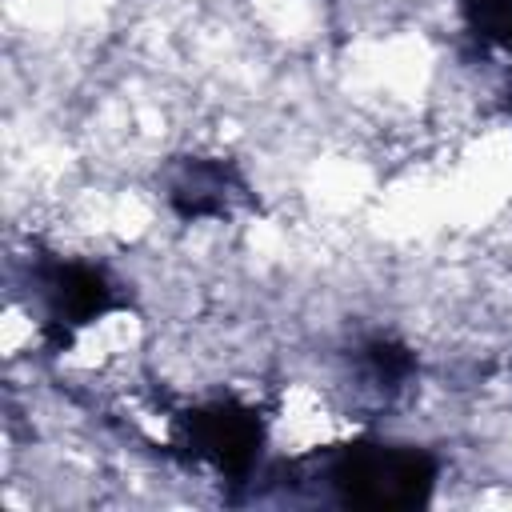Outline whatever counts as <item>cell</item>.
Returning a JSON list of instances; mask_svg holds the SVG:
<instances>
[{
    "label": "cell",
    "mask_w": 512,
    "mask_h": 512,
    "mask_svg": "<svg viewBox=\"0 0 512 512\" xmlns=\"http://www.w3.org/2000/svg\"><path fill=\"white\" fill-rule=\"evenodd\" d=\"M440 460L420 444L352 440L316 460L308 480H320L336 504L348 508H416L428 504Z\"/></svg>",
    "instance_id": "1"
},
{
    "label": "cell",
    "mask_w": 512,
    "mask_h": 512,
    "mask_svg": "<svg viewBox=\"0 0 512 512\" xmlns=\"http://www.w3.org/2000/svg\"><path fill=\"white\" fill-rule=\"evenodd\" d=\"M28 296L40 316V340L56 352L68 348L88 324L128 308L124 284L108 268L76 256H56V252L32 256Z\"/></svg>",
    "instance_id": "2"
},
{
    "label": "cell",
    "mask_w": 512,
    "mask_h": 512,
    "mask_svg": "<svg viewBox=\"0 0 512 512\" xmlns=\"http://www.w3.org/2000/svg\"><path fill=\"white\" fill-rule=\"evenodd\" d=\"M180 448L196 460L220 472L224 480H252L264 448V420L252 404H240L232 396L196 404L180 416Z\"/></svg>",
    "instance_id": "3"
},
{
    "label": "cell",
    "mask_w": 512,
    "mask_h": 512,
    "mask_svg": "<svg viewBox=\"0 0 512 512\" xmlns=\"http://www.w3.org/2000/svg\"><path fill=\"white\" fill-rule=\"evenodd\" d=\"M164 200L184 224L228 220L252 204V188L244 172L224 156H184L164 176Z\"/></svg>",
    "instance_id": "4"
},
{
    "label": "cell",
    "mask_w": 512,
    "mask_h": 512,
    "mask_svg": "<svg viewBox=\"0 0 512 512\" xmlns=\"http://www.w3.org/2000/svg\"><path fill=\"white\" fill-rule=\"evenodd\" d=\"M352 356H356L360 376L380 392H400L416 376V352L408 344H400L396 336H384V332L364 336Z\"/></svg>",
    "instance_id": "5"
},
{
    "label": "cell",
    "mask_w": 512,
    "mask_h": 512,
    "mask_svg": "<svg viewBox=\"0 0 512 512\" xmlns=\"http://www.w3.org/2000/svg\"><path fill=\"white\" fill-rule=\"evenodd\" d=\"M476 44L512 56V0H456Z\"/></svg>",
    "instance_id": "6"
},
{
    "label": "cell",
    "mask_w": 512,
    "mask_h": 512,
    "mask_svg": "<svg viewBox=\"0 0 512 512\" xmlns=\"http://www.w3.org/2000/svg\"><path fill=\"white\" fill-rule=\"evenodd\" d=\"M504 104H508V116H512V88H508V100Z\"/></svg>",
    "instance_id": "7"
}]
</instances>
